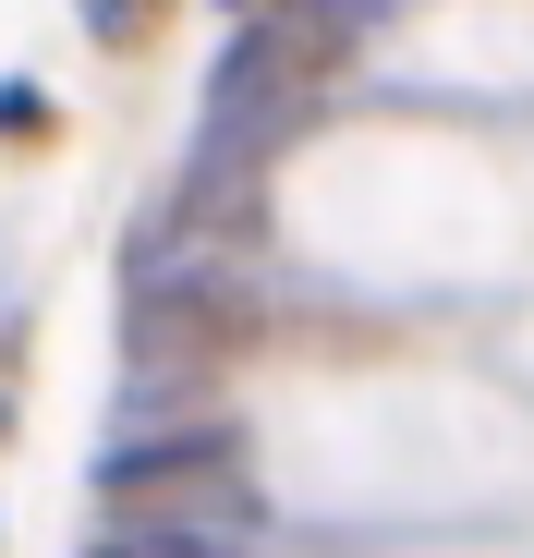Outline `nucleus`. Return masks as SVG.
<instances>
[{"label":"nucleus","instance_id":"obj_3","mask_svg":"<svg viewBox=\"0 0 534 558\" xmlns=\"http://www.w3.org/2000/svg\"><path fill=\"white\" fill-rule=\"evenodd\" d=\"M0 146L13 158H37V146H61V98L37 73H0Z\"/></svg>","mask_w":534,"mask_h":558},{"label":"nucleus","instance_id":"obj_1","mask_svg":"<svg viewBox=\"0 0 534 558\" xmlns=\"http://www.w3.org/2000/svg\"><path fill=\"white\" fill-rule=\"evenodd\" d=\"M73 558H280V534L195 522V510H98V522L73 534Z\"/></svg>","mask_w":534,"mask_h":558},{"label":"nucleus","instance_id":"obj_4","mask_svg":"<svg viewBox=\"0 0 534 558\" xmlns=\"http://www.w3.org/2000/svg\"><path fill=\"white\" fill-rule=\"evenodd\" d=\"M0 546H13V534H0Z\"/></svg>","mask_w":534,"mask_h":558},{"label":"nucleus","instance_id":"obj_2","mask_svg":"<svg viewBox=\"0 0 534 558\" xmlns=\"http://www.w3.org/2000/svg\"><path fill=\"white\" fill-rule=\"evenodd\" d=\"M183 13H195V0H73V37L98 61H146V49L183 37Z\"/></svg>","mask_w":534,"mask_h":558}]
</instances>
